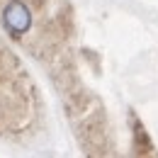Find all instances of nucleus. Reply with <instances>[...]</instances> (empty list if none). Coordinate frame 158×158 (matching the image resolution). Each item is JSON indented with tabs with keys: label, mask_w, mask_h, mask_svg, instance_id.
Instances as JSON below:
<instances>
[{
	"label": "nucleus",
	"mask_w": 158,
	"mask_h": 158,
	"mask_svg": "<svg viewBox=\"0 0 158 158\" xmlns=\"http://www.w3.org/2000/svg\"><path fill=\"white\" fill-rule=\"evenodd\" d=\"M2 24H5V29H7L12 37L24 34V32L32 27V12H29V7H27L22 0H10V2L2 7Z\"/></svg>",
	"instance_id": "1"
}]
</instances>
